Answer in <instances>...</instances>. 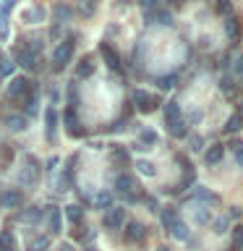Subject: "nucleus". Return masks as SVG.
I'll return each instance as SVG.
<instances>
[{"label":"nucleus","instance_id":"obj_9","mask_svg":"<svg viewBox=\"0 0 243 251\" xmlns=\"http://www.w3.org/2000/svg\"><path fill=\"white\" fill-rule=\"evenodd\" d=\"M45 217H47V227H50V233H52V235H58V233L63 230V217H60V209H58V207H47Z\"/></svg>","mask_w":243,"mask_h":251},{"label":"nucleus","instance_id":"obj_22","mask_svg":"<svg viewBox=\"0 0 243 251\" xmlns=\"http://www.w3.org/2000/svg\"><path fill=\"white\" fill-rule=\"evenodd\" d=\"M24 19H26L29 24H37V21H42V19H45V8H39V5L29 8V11H24Z\"/></svg>","mask_w":243,"mask_h":251},{"label":"nucleus","instance_id":"obj_40","mask_svg":"<svg viewBox=\"0 0 243 251\" xmlns=\"http://www.w3.org/2000/svg\"><path fill=\"white\" fill-rule=\"evenodd\" d=\"M11 68H13V63L0 60V76H8V74H11Z\"/></svg>","mask_w":243,"mask_h":251},{"label":"nucleus","instance_id":"obj_31","mask_svg":"<svg viewBox=\"0 0 243 251\" xmlns=\"http://www.w3.org/2000/svg\"><path fill=\"white\" fill-rule=\"evenodd\" d=\"M230 149H233V154H235V162L243 165V141H235V144H230Z\"/></svg>","mask_w":243,"mask_h":251},{"label":"nucleus","instance_id":"obj_13","mask_svg":"<svg viewBox=\"0 0 243 251\" xmlns=\"http://www.w3.org/2000/svg\"><path fill=\"white\" fill-rule=\"evenodd\" d=\"M63 126L68 128L71 136H81V131L76 128V126H78V118H76V110H73V107H68L66 113H63Z\"/></svg>","mask_w":243,"mask_h":251},{"label":"nucleus","instance_id":"obj_6","mask_svg":"<svg viewBox=\"0 0 243 251\" xmlns=\"http://www.w3.org/2000/svg\"><path fill=\"white\" fill-rule=\"evenodd\" d=\"M146 238V227L139 223V220H131V223H125V241L128 243H141Z\"/></svg>","mask_w":243,"mask_h":251},{"label":"nucleus","instance_id":"obj_47","mask_svg":"<svg viewBox=\"0 0 243 251\" xmlns=\"http://www.w3.org/2000/svg\"><path fill=\"white\" fill-rule=\"evenodd\" d=\"M172 3H180V0H172Z\"/></svg>","mask_w":243,"mask_h":251},{"label":"nucleus","instance_id":"obj_27","mask_svg":"<svg viewBox=\"0 0 243 251\" xmlns=\"http://www.w3.org/2000/svg\"><path fill=\"white\" fill-rule=\"evenodd\" d=\"M175 81H178V74H168V76H160V78H157V86H160V89H172V86H175Z\"/></svg>","mask_w":243,"mask_h":251},{"label":"nucleus","instance_id":"obj_34","mask_svg":"<svg viewBox=\"0 0 243 251\" xmlns=\"http://www.w3.org/2000/svg\"><path fill=\"white\" fill-rule=\"evenodd\" d=\"M55 16H58V21H66L71 16V8L68 5H58V8H55Z\"/></svg>","mask_w":243,"mask_h":251},{"label":"nucleus","instance_id":"obj_14","mask_svg":"<svg viewBox=\"0 0 243 251\" xmlns=\"http://www.w3.org/2000/svg\"><path fill=\"white\" fill-rule=\"evenodd\" d=\"M178 121H183V118H180V105H178L175 100H170L168 105H165V123L172 126V123H178Z\"/></svg>","mask_w":243,"mask_h":251},{"label":"nucleus","instance_id":"obj_12","mask_svg":"<svg viewBox=\"0 0 243 251\" xmlns=\"http://www.w3.org/2000/svg\"><path fill=\"white\" fill-rule=\"evenodd\" d=\"M55 128H58V110L47 107L45 110V131H47V139L50 141H55Z\"/></svg>","mask_w":243,"mask_h":251},{"label":"nucleus","instance_id":"obj_21","mask_svg":"<svg viewBox=\"0 0 243 251\" xmlns=\"http://www.w3.org/2000/svg\"><path fill=\"white\" fill-rule=\"evenodd\" d=\"M94 204H97V209H110V207H113V194H110V191H99L97 194V199H94Z\"/></svg>","mask_w":243,"mask_h":251},{"label":"nucleus","instance_id":"obj_28","mask_svg":"<svg viewBox=\"0 0 243 251\" xmlns=\"http://www.w3.org/2000/svg\"><path fill=\"white\" fill-rule=\"evenodd\" d=\"M42 217H45V212L39 209V207H34V209H26V212L21 215V220H29V223H37V220H42Z\"/></svg>","mask_w":243,"mask_h":251},{"label":"nucleus","instance_id":"obj_49","mask_svg":"<svg viewBox=\"0 0 243 251\" xmlns=\"http://www.w3.org/2000/svg\"><path fill=\"white\" fill-rule=\"evenodd\" d=\"M241 110H243V107H241ZM241 118H243V115H241Z\"/></svg>","mask_w":243,"mask_h":251},{"label":"nucleus","instance_id":"obj_1","mask_svg":"<svg viewBox=\"0 0 243 251\" xmlns=\"http://www.w3.org/2000/svg\"><path fill=\"white\" fill-rule=\"evenodd\" d=\"M73 50H76V37H68V39H63V42L55 47V52H52V68L55 71H63L71 63V58H73Z\"/></svg>","mask_w":243,"mask_h":251},{"label":"nucleus","instance_id":"obj_43","mask_svg":"<svg viewBox=\"0 0 243 251\" xmlns=\"http://www.w3.org/2000/svg\"><path fill=\"white\" fill-rule=\"evenodd\" d=\"M222 89H225V92H233V89H235V84L230 81V78H222Z\"/></svg>","mask_w":243,"mask_h":251},{"label":"nucleus","instance_id":"obj_33","mask_svg":"<svg viewBox=\"0 0 243 251\" xmlns=\"http://www.w3.org/2000/svg\"><path fill=\"white\" fill-rule=\"evenodd\" d=\"M141 141H146V144H157V133L152 128H144V131H141Z\"/></svg>","mask_w":243,"mask_h":251},{"label":"nucleus","instance_id":"obj_37","mask_svg":"<svg viewBox=\"0 0 243 251\" xmlns=\"http://www.w3.org/2000/svg\"><path fill=\"white\" fill-rule=\"evenodd\" d=\"M113 160H118V162H128V152H125V149H113Z\"/></svg>","mask_w":243,"mask_h":251},{"label":"nucleus","instance_id":"obj_29","mask_svg":"<svg viewBox=\"0 0 243 251\" xmlns=\"http://www.w3.org/2000/svg\"><path fill=\"white\" fill-rule=\"evenodd\" d=\"M47 246H50V238H45V235H39V238H34L29 243V251H45Z\"/></svg>","mask_w":243,"mask_h":251},{"label":"nucleus","instance_id":"obj_20","mask_svg":"<svg viewBox=\"0 0 243 251\" xmlns=\"http://www.w3.org/2000/svg\"><path fill=\"white\" fill-rule=\"evenodd\" d=\"M243 128V118L241 115H230L225 121V133H238Z\"/></svg>","mask_w":243,"mask_h":251},{"label":"nucleus","instance_id":"obj_26","mask_svg":"<svg viewBox=\"0 0 243 251\" xmlns=\"http://www.w3.org/2000/svg\"><path fill=\"white\" fill-rule=\"evenodd\" d=\"M5 123H8V128H11V131H24V128H26V118H21V115H11Z\"/></svg>","mask_w":243,"mask_h":251},{"label":"nucleus","instance_id":"obj_15","mask_svg":"<svg viewBox=\"0 0 243 251\" xmlns=\"http://www.w3.org/2000/svg\"><path fill=\"white\" fill-rule=\"evenodd\" d=\"M222 154H225V147L222 144H212L207 149V154H204V160H207V165H217L219 160H222Z\"/></svg>","mask_w":243,"mask_h":251},{"label":"nucleus","instance_id":"obj_35","mask_svg":"<svg viewBox=\"0 0 243 251\" xmlns=\"http://www.w3.org/2000/svg\"><path fill=\"white\" fill-rule=\"evenodd\" d=\"M24 107H26V113H29V115H34V113H37V97H34V94H29V97H26V105H24Z\"/></svg>","mask_w":243,"mask_h":251},{"label":"nucleus","instance_id":"obj_2","mask_svg":"<svg viewBox=\"0 0 243 251\" xmlns=\"http://www.w3.org/2000/svg\"><path fill=\"white\" fill-rule=\"evenodd\" d=\"M37 60H39V45H37V39H34V45H21V47H16V66H21V68H34Z\"/></svg>","mask_w":243,"mask_h":251},{"label":"nucleus","instance_id":"obj_38","mask_svg":"<svg viewBox=\"0 0 243 251\" xmlns=\"http://www.w3.org/2000/svg\"><path fill=\"white\" fill-rule=\"evenodd\" d=\"M230 8H233L230 0H217V11L219 13H230Z\"/></svg>","mask_w":243,"mask_h":251},{"label":"nucleus","instance_id":"obj_17","mask_svg":"<svg viewBox=\"0 0 243 251\" xmlns=\"http://www.w3.org/2000/svg\"><path fill=\"white\" fill-rule=\"evenodd\" d=\"M66 217H68L73 225H78V223L84 220V209L78 207V204H68V207H66Z\"/></svg>","mask_w":243,"mask_h":251},{"label":"nucleus","instance_id":"obj_36","mask_svg":"<svg viewBox=\"0 0 243 251\" xmlns=\"http://www.w3.org/2000/svg\"><path fill=\"white\" fill-rule=\"evenodd\" d=\"M227 223H230V217L215 220V233H227Z\"/></svg>","mask_w":243,"mask_h":251},{"label":"nucleus","instance_id":"obj_48","mask_svg":"<svg viewBox=\"0 0 243 251\" xmlns=\"http://www.w3.org/2000/svg\"><path fill=\"white\" fill-rule=\"evenodd\" d=\"M0 60H3V55H0Z\"/></svg>","mask_w":243,"mask_h":251},{"label":"nucleus","instance_id":"obj_8","mask_svg":"<svg viewBox=\"0 0 243 251\" xmlns=\"http://www.w3.org/2000/svg\"><path fill=\"white\" fill-rule=\"evenodd\" d=\"M144 16H146V24H162V26H170L172 24L170 11H165V8H160V5H157L154 11H146Z\"/></svg>","mask_w":243,"mask_h":251},{"label":"nucleus","instance_id":"obj_10","mask_svg":"<svg viewBox=\"0 0 243 251\" xmlns=\"http://www.w3.org/2000/svg\"><path fill=\"white\" fill-rule=\"evenodd\" d=\"M21 201H24V196H21V191H16V188H11V191H3V194H0V207H5V209L21 207Z\"/></svg>","mask_w":243,"mask_h":251},{"label":"nucleus","instance_id":"obj_23","mask_svg":"<svg viewBox=\"0 0 243 251\" xmlns=\"http://www.w3.org/2000/svg\"><path fill=\"white\" fill-rule=\"evenodd\" d=\"M92 74H94V63H92V58H84L81 63H78L76 76H78V78H86V76H92Z\"/></svg>","mask_w":243,"mask_h":251},{"label":"nucleus","instance_id":"obj_46","mask_svg":"<svg viewBox=\"0 0 243 251\" xmlns=\"http://www.w3.org/2000/svg\"><path fill=\"white\" fill-rule=\"evenodd\" d=\"M84 251H97V249H84Z\"/></svg>","mask_w":243,"mask_h":251},{"label":"nucleus","instance_id":"obj_32","mask_svg":"<svg viewBox=\"0 0 243 251\" xmlns=\"http://www.w3.org/2000/svg\"><path fill=\"white\" fill-rule=\"evenodd\" d=\"M238 246H243V227L241 225L233 227V249H238Z\"/></svg>","mask_w":243,"mask_h":251},{"label":"nucleus","instance_id":"obj_7","mask_svg":"<svg viewBox=\"0 0 243 251\" xmlns=\"http://www.w3.org/2000/svg\"><path fill=\"white\" fill-rule=\"evenodd\" d=\"M115 188L121 194H125V199L128 201H136V196H133V188H136V180H133L131 176H125V173H121V176L115 178Z\"/></svg>","mask_w":243,"mask_h":251},{"label":"nucleus","instance_id":"obj_4","mask_svg":"<svg viewBox=\"0 0 243 251\" xmlns=\"http://www.w3.org/2000/svg\"><path fill=\"white\" fill-rule=\"evenodd\" d=\"M133 105H136L141 113H152V110L160 105V97H154V94H149L144 89H136L133 92Z\"/></svg>","mask_w":243,"mask_h":251},{"label":"nucleus","instance_id":"obj_19","mask_svg":"<svg viewBox=\"0 0 243 251\" xmlns=\"http://www.w3.org/2000/svg\"><path fill=\"white\" fill-rule=\"evenodd\" d=\"M225 31H227V37H230V42H238L241 39V24H238V19H230L225 24Z\"/></svg>","mask_w":243,"mask_h":251},{"label":"nucleus","instance_id":"obj_5","mask_svg":"<svg viewBox=\"0 0 243 251\" xmlns=\"http://www.w3.org/2000/svg\"><path fill=\"white\" fill-rule=\"evenodd\" d=\"M102 223H105L107 230H118V227L125 225V209L123 207H110L105 212V217H102Z\"/></svg>","mask_w":243,"mask_h":251},{"label":"nucleus","instance_id":"obj_24","mask_svg":"<svg viewBox=\"0 0 243 251\" xmlns=\"http://www.w3.org/2000/svg\"><path fill=\"white\" fill-rule=\"evenodd\" d=\"M170 128V133L175 139H183V136H188V126H186V121H178V123H172V126H168Z\"/></svg>","mask_w":243,"mask_h":251},{"label":"nucleus","instance_id":"obj_11","mask_svg":"<svg viewBox=\"0 0 243 251\" xmlns=\"http://www.w3.org/2000/svg\"><path fill=\"white\" fill-rule=\"evenodd\" d=\"M99 52H102V58H105L107 68H113V71L121 68V55H118V52L113 50V47L107 45V42H102V45H99Z\"/></svg>","mask_w":243,"mask_h":251},{"label":"nucleus","instance_id":"obj_42","mask_svg":"<svg viewBox=\"0 0 243 251\" xmlns=\"http://www.w3.org/2000/svg\"><path fill=\"white\" fill-rule=\"evenodd\" d=\"M191 149H194V152H199V149H201V139L199 136H191Z\"/></svg>","mask_w":243,"mask_h":251},{"label":"nucleus","instance_id":"obj_16","mask_svg":"<svg viewBox=\"0 0 243 251\" xmlns=\"http://www.w3.org/2000/svg\"><path fill=\"white\" fill-rule=\"evenodd\" d=\"M0 251H16V238L11 230H0Z\"/></svg>","mask_w":243,"mask_h":251},{"label":"nucleus","instance_id":"obj_41","mask_svg":"<svg viewBox=\"0 0 243 251\" xmlns=\"http://www.w3.org/2000/svg\"><path fill=\"white\" fill-rule=\"evenodd\" d=\"M233 71H235V74H243V52L238 55V60H235V66H233Z\"/></svg>","mask_w":243,"mask_h":251},{"label":"nucleus","instance_id":"obj_3","mask_svg":"<svg viewBox=\"0 0 243 251\" xmlns=\"http://www.w3.org/2000/svg\"><path fill=\"white\" fill-rule=\"evenodd\" d=\"M31 94V78L26 76H16L11 86H8V97L11 100H21V97H29Z\"/></svg>","mask_w":243,"mask_h":251},{"label":"nucleus","instance_id":"obj_30","mask_svg":"<svg viewBox=\"0 0 243 251\" xmlns=\"http://www.w3.org/2000/svg\"><path fill=\"white\" fill-rule=\"evenodd\" d=\"M136 168H139V173H144V176H149V178H152V176H157L154 165L149 162V160H139V162H136Z\"/></svg>","mask_w":243,"mask_h":251},{"label":"nucleus","instance_id":"obj_39","mask_svg":"<svg viewBox=\"0 0 243 251\" xmlns=\"http://www.w3.org/2000/svg\"><path fill=\"white\" fill-rule=\"evenodd\" d=\"M139 5L144 8V13H146V11H154L157 8V0H139Z\"/></svg>","mask_w":243,"mask_h":251},{"label":"nucleus","instance_id":"obj_44","mask_svg":"<svg viewBox=\"0 0 243 251\" xmlns=\"http://www.w3.org/2000/svg\"><path fill=\"white\" fill-rule=\"evenodd\" d=\"M227 217H241V209H238V207H233V209H230V215H227Z\"/></svg>","mask_w":243,"mask_h":251},{"label":"nucleus","instance_id":"obj_25","mask_svg":"<svg viewBox=\"0 0 243 251\" xmlns=\"http://www.w3.org/2000/svg\"><path fill=\"white\" fill-rule=\"evenodd\" d=\"M170 233L175 235L178 241H188V227H186V223H180V220H178V223L170 227Z\"/></svg>","mask_w":243,"mask_h":251},{"label":"nucleus","instance_id":"obj_18","mask_svg":"<svg viewBox=\"0 0 243 251\" xmlns=\"http://www.w3.org/2000/svg\"><path fill=\"white\" fill-rule=\"evenodd\" d=\"M175 223H178V209H175V207H165V209H162V225L170 230Z\"/></svg>","mask_w":243,"mask_h":251},{"label":"nucleus","instance_id":"obj_45","mask_svg":"<svg viewBox=\"0 0 243 251\" xmlns=\"http://www.w3.org/2000/svg\"><path fill=\"white\" fill-rule=\"evenodd\" d=\"M60 251H73V246H71V243H66V246H60Z\"/></svg>","mask_w":243,"mask_h":251}]
</instances>
